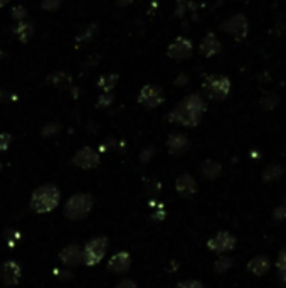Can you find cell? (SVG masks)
Returning <instances> with one entry per match:
<instances>
[{
	"label": "cell",
	"instance_id": "obj_27",
	"mask_svg": "<svg viewBox=\"0 0 286 288\" xmlns=\"http://www.w3.org/2000/svg\"><path fill=\"white\" fill-rule=\"evenodd\" d=\"M10 140H12V137L9 133H0V152L7 150V147L10 145Z\"/></svg>",
	"mask_w": 286,
	"mask_h": 288
},
{
	"label": "cell",
	"instance_id": "obj_5",
	"mask_svg": "<svg viewBox=\"0 0 286 288\" xmlns=\"http://www.w3.org/2000/svg\"><path fill=\"white\" fill-rule=\"evenodd\" d=\"M201 118H202V113L192 110L190 106L185 105L183 101H180V103L170 112V115H168V120L183 125V127H195V125H199Z\"/></svg>",
	"mask_w": 286,
	"mask_h": 288
},
{
	"label": "cell",
	"instance_id": "obj_21",
	"mask_svg": "<svg viewBox=\"0 0 286 288\" xmlns=\"http://www.w3.org/2000/svg\"><path fill=\"white\" fill-rule=\"evenodd\" d=\"M34 34V27L32 24H27V22H22L19 24L17 27H15V35H17L19 39H21L22 42H27L30 39V35Z\"/></svg>",
	"mask_w": 286,
	"mask_h": 288
},
{
	"label": "cell",
	"instance_id": "obj_22",
	"mask_svg": "<svg viewBox=\"0 0 286 288\" xmlns=\"http://www.w3.org/2000/svg\"><path fill=\"white\" fill-rule=\"evenodd\" d=\"M183 103L189 105L192 110H195V112H199V113H204V110H206V103H204V100L199 94H190V96H187L185 100H183Z\"/></svg>",
	"mask_w": 286,
	"mask_h": 288
},
{
	"label": "cell",
	"instance_id": "obj_1",
	"mask_svg": "<svg viewBox=\"0 0 286 288\" xmlns=\"http://www.w3.org/2000/svg\"><path fill=\"white\" fill-rule=\"evenodd\" d=\"M61 192L56 185L46 184L34 191L32 197H30V207L36 212H49L59 204Z\"/></svg>",
	"mask_w": 286,
	"mask_h": 288
},
{
	"label": "cell",
	"instance_id": "obj_23",
	"mask_svg": "<svg viewBox=\"0 0 286 288\" xmlns=\"http://www.w3.org/2000/svg\"><path fill=\"white\" fill-rule=\"evenodd\" d=\"M278 103H280V98L274 93H266L264 96L261 98V106L264 110H273Z\"/></svg>",
	"mask_w": 286,
	"mask_h": 288
},
{
	"label": "cell",
	"instance_id": "obj_8",
	"mask_svg": "<svg viewBox=\"0 0 286 288\" xmlns=\"http://www.w3.org/2000/svg\"><path fill=\"white\" fill-rule=\"evenodd\" d=\"M207 246L215 253H226V251H231L236 246V238L229 232H217L214 238L207 241Z\"/></svg>",
	"mask_w": 286,
	"mask_h": 288
},
{
	"label": "cell",
	"instance_id": "obj_18",
	"mask_svg": "<svg viewBox=\"0 0 286 288\" xmlns=\"http://www.w3.org/2000/svg\"><path fill=\"white\" fill-rule=\"evenodd\" d=\"M221 172H222V167H221V164H219V162L206 160L202 164V173L207 177V179H210V180L217 179V177L221 175Z\"/></svg>",
	"mask_w": 286,
	"mask_h": 288
},
{
	"label": "cell",
	"instance_id": "obj_15",
	"mask_svg": "<svg viewBox=\"0 0 286 288\" xmlns=\"http://www.w3.org/2000/svg\"><path fill=\"white\" fill-rule=\"evenodd\" d=\"M222 51V44L214 34H207L201 42V53L206 58H212Z\"/></svg>",
	"mask_w": 286,
	"mask_h": 288
},
{
	"label": "cell",
	"instance_id": "obj_19",
	"mask_svg": "<svg viewBox=\"0 0 286 288\" xmlns=\"http://www.w3.org/2000/svg\"><path fill=\"white\" fill-rule=\"evenodd\" d=\"M281 175H283V167L278 164H271L266 167L264 173H262V180H264V182H274V180H278Z\"/></svg>",
	"mask_w": 286,
	"mask_h": 288
},
{
	"label": "cell",
	"instance_id": "obj_4",
	"mask_svg": "<svg viewBox=\"0 0 286 288\" xmlns=\"http://www.w3.org/2000/svg\"><path fill=\"white\" fill-rule=\"evenodd\" d=\"M221 30L233 35L236 41H242V39H246L249 34V21L246 15L236 14V15H233V17L226 19V21L221 24Z\"/></svg>",
	"mask_w": 286,
	"mask_h": 288
},
{
	"label": "cell",
	"instance_id": "obj_35",
	"mask_svg": "<svg viewBox=\"0 0 286 288\" xmlns=\"http://www.w3.org/2000/svg\"><path fill=\"white\" fill-rule=\"evenodd\" d=\"M131 2H135V0H118L120 5H128V3H131Z\"/></svg>",
	"mask_w": 286,
	"mask_h": 288
},
{
	"label": "cell",
	"instance_id": "obj_6",
	"mask_svg": "<svg viewBox=\"0 0 286 288\" xmlns=\"http://www.w3.org/2000/svg\"><path fill=\"white\" fill-rule=\"evenodd\" d=\"M204 89L209 94V98H212L215 101H221L227 98V94L231 91V81L226 76H210L204 83Z\"/></svg>",
	"mask_w": 286,
	"mask_h": 288
},
{
	"label": "cell",
	"instance_id": "obj_17",
	"mask_svg": "<svg viewBox=\"0 0 286 288\" xmlns=\"http://www.w3.org/2000/svg\"><path fill=\"white\" fill-rule=\"evenodd\" d=\"M248 270L253 275H256V277H262V275L269 270V259L266 258V256H254L249 261Z\"/></svg>",
	"mask_w": 286,
	"mask_h": 288
},
{
	"label": "cell",
	"instance_id": "obj_11",
	"mask_svg": "<svg viewBox=\"0 0 286 288\" xmlns=\"http://www.w3.org/2000/svg\"><path fill=\"white\" fill-rule=\"evenodd\" d=\"M59 258L64 265L78 266L79 263H83V250H81L79 244H69L61 251Z\"/></svg>",
	"mask_w": 286,
	"mask_h": 288
},
{
	"label": "cell",
	"instance_id": "obj_3",
	"mask_svg": "<svg viewBox=\"0 0 286 288\" xmlns=\"http://www.w3.org/2000/svg\"><path fill=\"white\" fill-rule=\"evenodd\" d=\"M108 246H109V241H108V238H104V236L91 239L83 250V263L88 266L98 265V263L103 259V256L106 255Z\"/></svg>",
	"mask_w": 286,
	"mask_h": 288
},
{
	"label": "cell",
	"instance_id": "obj_16",
	"mask_svg": "<svg viewBox=\"0 0 286 288\" xmlns=\"http://www.w3.org/2000/svg\"><path fill=\"white\" fill-rule=\"evenodd\" d=\"M175 189H177L180 196L189 197L192 194H195V191H197V182H195V179L189 175V173H183V175H180L177 179V182H175Z\"/></svg>",
	"mask_w": 286,
	"mask_h": 288
},
{
	"label": "cell",
	"instance_id": "obj_32",
	"mask_svg": "<svg viewBox=\"0 0 286 288\" xmlns=\"http://www.w3.org/2000/svg\"><path fill=\"white\" fill-rule=\"evenodd\" d=\"M49 127L51 128H44V130H42V133H44V135H51V133H54V132H57V130H59V125L51 123Z\"/></svg>",
	"mask_w": 286,
	"mask_h": 288
},
{
	"label": "cell",
	"instance_id": "obj_24",
	"mask_svg": "<svg viewBox=\"0 0 286 288\" xmlns=\"http://www.w3.org/2000/svg\"><path fill=\"white\" fill-rule=\"evenodd\" d=\"M231 266H233V259L231 258H221L219 261H215V271H219V273L226 271Z\"/></svg>",
	"mask_w": 286,
	"mask_h": 288
},
{
	"label": "cell",
	"instance_id": "obj_7",
	"mask_svg": "<svg viewBox=\"0 0 286 288\" xmlns=\"http://www.w3.org/2000/svg\"><path fill=\"white\" fill-rule=\"evenodd\" d=\"M138 101L147 106V108H156L158 105L163 103L162 88H158V86H155V85H147L142 91H140Z\"/></svg>",
	"mask_w": 286,
	"mask_h": 288
},
{
	"label": "cell",
	"instance_id": "obj_9",
	"mask_svg": "<svg viewBox=\"0 0 286 288\" xmlns=\"http://www.w3.org/2000/svg\"><path fill=\"white\" fill-rule=\"evenodd\" d=\"M167 54L172 59H187L192 56V41L185 37H177L168 46Z\"/></svg>",
	"mask_w": 286,
	"mask_h": 288
},
{
	"label": "cell",
	"instance_id": "obj_33",
	"mask_svg": "<svg viewBox=\"0 0 286 288\" xmlns=\"http://www.w3.org/2000/svg\"><path fill=\"white\" fill-rule=\"evenodd\" d=\"M14 12V17H24V15H26V12H24V9H22V7H17V9H14L12 10Z\"/></svg>",
	"mask_w": 286,
	"mask_h": 288
},
{
	"label": "cell",
	"instance_id": "obj_2",
	"mask_svg": "<svg viewBox=\"0 0 286 288\" xmlns=\"http://www.w3.org/2000/svg\"><path fill=\"white\" fill-rule=\"evenodd\" d=\"M95 199L89 194H76L66 202L64 214L73 221H79L84 216H88V212L91 211Z\"/></svg>",
	"mask_w": 286,
	"mask_h": 288
},
{
	"label": "cell",
	"instance_id": "obj_10",
	"mask_svg": "<svg viewBox=\"0 0 286 288\" xmlns=\"http://www.w3.org/2000/svg\"><path fill=\"white\" fill-rule=\"evenodd\" d=\"M73 162L81 169H95L96 165L100 164V155H98L93 148L84 147V148L78 150Z\"/></svg>",
	"mask_w": 286,
	"mask_h": 288
},
{
	"label": "cell",
	"instance_id": "obj_13",
	"mask_svg": "<svg viewBox=\"0 0 286 288\" xmlns=\"http://www.w3.org/2000/svg\"><path fill=\"white\" fill-rule=\"evenodd\" d=\"M130 265H131L130 255L125 253V251H120V253L113 255L111 259L108 261V270L113 271V273H125L130 268Z\"/></svg>",
	"mask_w": 286,
	"mask_h": 288
},
{
	"label": "cell",
	"instance_id": "obj_26",
	"mask_svg": "<svg viewBox=\"0 0 286 288\" xmlns=\"http://www.w3.org/2000/svg\"><path fill=\"white\" fill-rule=\"evenodd\" d=\"M273 216H274V219H278V221L286 219V199L283 201V204H280V206L274 209Z\"/></svg>",
	"mask_w": 286,
	"mask_h": 288
},
{
	"label": "cell",
	"instance_id": "obj_20",
	"mask_svg": "<svg viewBox=\"0 0 286 288\" xmlns=\"http://www.w3.org/2000/svg\"><path fill=\"white\" fill-rule=\"evenodd\" d=\"M116 83H118V74H104L98 81V88H101L104 93H109L116 86Z\"/></svg>",
	"mask_w": 286,
	"mask_h": 288
},
{
	"label": "cell",
	"instance_id": "obj_14",
	"mask_svg": "<svg viewBox=\"0 0 286 288\" xmlns=\"http://www.w3.org/2000/svg\"><path fill=\"white\" fill-rule=\"evenodd\" d=\"M21 275H22V270L15 261H7L5 265L2 266V280L5 285H9V287L17 285L19 280H21Z\"/></svg>",
	"mask_w": 286,
	"mask_h": 288
},
{
	"label": "cell",
	"instance_id": "obj_36",
	"mask_svg": "<svg viewBox=\"0 0 286 288\" xmlns=\"http://www.w3.org/2000/svg\"><path fill=\"white\" fill-rule=\"evenodd\" d=\"M7 2H9V0H0V7H3V5H5Z\"/></svg>",
	"mask_w": 286,
	"mask_h": 288
},
{
	"label": "cell",
	"instance_id": "obj_34",
	"mask_svg": "<svg viewBox=\"0 0 286 288\" xmlns=\"http://www.w3.org/2000/svg\"><path fill=\"white\" fill-rule=\"evenodd\" d=\"M280 277H281V280L286 283V268H283V270H280Z\"/></svg>",
	"mask_w": 286,
	"mask_h": 288
},
{
	"label": "cell",
	"instance_id": "obj_29",
	"mask_svg": "<svg viewBox=\"0 0 286 288\" xmlns=\"http://www.w3.org/2000/svg\"><path fill=\"white\" fill-rule=\"evenodd\" d=\"M57 5H59V0H44V2H42V7H44L46 10H56Z\"/></svg>",
	"mask_w": 286,
	"mask_h": 288
},
{
	"label": "cell",
	"instance_id": "obj_30",
	"mask_svg": "<svg viewBox=\"0 0 286 288\" xmlns=\"http://www.w3.org/2000/svg\"><path fill=\"white\" fill-rule=\"evenodd\" d=\"M276 265L280 266V270H283V268H286V248H285V250H281V253L278 255Z\"/></svg>",
	"mask_w": 286,
	"mask_h": 288
},
{
	"label": "cell",
	"instance_id": "obj_12",
	"mask_svg": "<svg viewBox=\"0 0 286 288\" xmlns=\"http://www.w3.org/2000/svg\"><path fill=\"white\" fill-rule=\"evenodd\" d=\"M167 147L170 150L172 155H182L183 152L189 150L190 142L185 135H182V133H172L167 140Z\"/></svg>",
	"mask_w": 286,
	"mask_h": 288
},
{
	"label": "cell",
	"instance_id": "obj_31",
	"mask_svg": "<svg viewBox=\"0 0 286 288\" xmlns=\"http://www.w3.org/2000/svg\"><path fill=\"white\" fill-rule=\"evenodd\" d=\"M116 288H136V283L131 282V280H123L116 285Z\"/></svg>",
	"mask_w": 286,
	"mask_h": 288
},
{
	"label": "cell",
	"instance_id": "obj_37",
	"mask_svg": "<svg viewBox=\"0 0 286 288\" xmlns=\"http://www.w3.org/2000/svg\"><path fill=\"white\" fill-rule=\"evenodd\" d=\"M0 171H2V164H0Z\"/></svg>",
	"mask_w": 286,
	"mask_h": 288
},
{
	"label": "cell",
	"instance_id": "obj_25",
	"mask_svg": "<svg viewBox=\"0 0 286 288\" xmlns=\"http://www.w3.org/2000/svg\"><path fill=\"white\" fill-rule=\"evenodd\" d=\"M113 103V94L111 93H103L98 100V108H106Z\"/></svg>",
	"mask_w": 286,
	"mask_h": 288
},
{
	"label": "cell",
	"instance_id": "obj_28",
	"mask_svg": "<svg viewBox=\"0 0 286 288\" xmlns=\"http://www.w3.org/2000/svg\"><path fill=\"white\" fill-rule=\"evenodd\" d=\"M177 288H204L201 282H195V280H187V282L179 283Z\"/></svg>",
	"mask_w": 286,
	"mask_h": 288
}]
</instances>
